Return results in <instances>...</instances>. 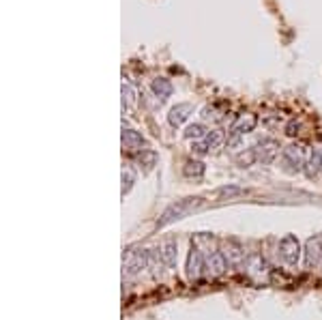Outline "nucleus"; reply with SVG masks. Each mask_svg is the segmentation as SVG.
Listing matches in <instances>:
<instances>
[{
  "instance_id": "1",
  "label": "nucleus",
  "mask_w": 322,
  "mask_h": 320,
  "mask_svg": "<svg viewBox=\"0 0 322 320\" xmlns=\"http://www.w3.org/2000/svg\"><path fill=\"white\" fill-rule=\"evenodd\" d=\"M198 204H200V198H185V200H178L176 204H172L166 209V213L161 215L159 226H166L170 222H174V219H183L185 215H189L191 211H196Z\"/></svg>"
},
{
  "instance_id": "2",
  "label": "nucleus",
  "mask_w": 322,
  "mask_h": 320,
  "mask_svg": "<svg viewBox=\"0 0 322 320\" xmlns=\"http://www.w3.org/2000/svg\"><path fill=\"white\" fill-rule=\"evenodd\" d=\"M299 254H301V245L292 234H288V237H284L282 241H279V256L284 258L286 265L295 267L299 262Z\"/></svg>"
},
{
  "instance_id": "3",
  "label": "nucleus",
  "mask_w": 322,
  "mask_h": 320,
  "mask_svg": "<svg viewBox=\"0 0 322 320\" xmlns=\"http://www.w3.org/2000/svg\"><path fill=\"white\" fill-rule=\"evenodd\" d=\"M322 265V237L310 239L305 252V267L307 269H318Z\"/></svg>"
},
{
  "instance_id": "4",
  "label": "nucleus",
  "mask_w": 322,
  "mask_h": 320,
  "mask_svg": "<svg viewBox=\"0 0 322 320\" xmlns=\"http://www.w3.org/2000/svg\"><path fill=\"white\" fill-rule=\"evenodd\" d=\"M221 142H224V133H221L219 129H215L211 133H206V138L204 142H193V151H196L198 155H204V153H211L215 151V148H219L221 146Z\"/></svg>"
},
{
  "instance_id": "5",
  "label": "nucleus",
  "mask_w": 322,
  "mask_h": 320,
  "mask_svg": "<svg viewBox=\"0 0 322 320\" xmlns=\"http://www.w3.org/2000/svg\"><path fill=\"white\" fill-rule=\"evenodd\" d=\"M305 161V148L303 144H290L288 148H284V163L286 166H292V172L301 170Z\"/></svg>"
},
{
  "instance_id": "6",
  "label": "nucleus",
  "mask_w": 322,
  "mask_h": 320,
  "mask_svg": "<svg viewBox=\"0 0 322 320\" xmlns=\"http://www.w3.org/2000/svg\"><path fill=\"white\" fill-rule=\"evenodd\" d=\"M256 153H258V161H262L269 166V163H273L275 157L279 155V144L275 140H262V142H258Z\"/></svg>"
},
{
  "instance_id": "7",
  "label": "nucleus",
  "mask_w": 322,
  "mask_h": 320,
  "mask_svg": "<svg viewBox=\"0 0 322 320\" xmlns=\"http://www.w3.org/2000/svg\"><path fill=\"white\" fill-rule=\"evenodd\" d=\"M256 123H258V116H256V114H241L239 118L234 120V125H232V129H230V136L243 138L245 133L254 131Z\"/></svg>"
},
{
  "instance_id": "8",
  "label": "nucleus",
  "mask_w": 322,
  "mask_h": 320,
  "mask_svg": "<svg viewBox=\"0 0 322 320\" xmlns=\"http://www.w3.org/2000/svg\"><path fill=\"white\" fill-rule=\"evenodd\" d=\"M191 112H193V105L191 103H176L174 108L170 110V114H168V123L172 127H181L185 120L189 118Z\"/></svg>"
},
{
  "instance_id": "9",
  "label": "nucleus",
  "mask_w": 322,
  "mask_h": 320,
  "mask_svg": "<svg viewBox=\"0 0 322 320\" xmlns=\"http://www.w3.org/2000/svg\"><path fill=\"white\" fill-rule=\"evenodd\" d=\"M146 142L142 138V133L133 131V129H123V146L129 148V151H140Z\"/></svg>"
},
{
  "instance_id": "10",
  "label": "nucleus",
  "mask_w": 322,
  "mask_h": 320,
  "mask_svg": "<svg viewBox=\"0 0 322 320\" xmlns=\"http://www.w3.org/2000/svg\"><path fill=\"white\" fill-rule=\"evenodd\" d=\"M150 88H153L155 97L161 99V101H166V99L172 95V84H170V80H166V77H155V80L150 82Z\"/></svg>"
},
{
  "instance_id": "11",
  "label": "nucleus",
  "mask_w": 322,
  "mask_h": 320,
  "mask_svg": "<svg viewBox=\"0 0 322 320\" xmlns=\"http://www.w3.org/2000/svg\"><path fill=\"white\" fill-rule=\"evenodd\" d=\"M159 256H161V260L166 262L168 267H172L176 262V241H172L168 239L166 243L161 245V250H159Z\"/></svg>"
},
{
  "instance_id": "12",
  "label": "nucleus",
  "mask_w": 322,
  "mask_h": 320,
  "mask_svg": "<svg viewBox=\"0 0 322 320\" xmlns=\"http://www.w3.org/2000/svg\"><path fill=\"white\" fill-rule=\"evenodd\" d=\"M206 267H209V271H211V275H221L226 271V258H224V254H219V252H215V254H211V258H209V262H206Z\"/></svg>"
},
{
  "instance_id": "13",
  "label": "nucleus",
  "mask_w": 322,
  "mask_h": 320,
  "mask_svg": "<svg viewBox=\"0 0 322 320\" xmlns=\"http://www.w3.org/2000/svg\"><path fill=\"white\" fill-rule=\"evenodd\" d=\"M322 168V146H316L314 153L310 155V161H307V176H316L318 170Z\"/></svg>"
},
{
  "instance_id": "14",
  "label": "nucleus",
  "mask_w": 322,
  "mask_h": 320,
  "mask_svg": "<svg viewBox=\"0 0 322 320\" xmlns=\"http://www.w3.org/2000/svg\"><path fill=\"white\" fill-rule=\"evenodd\" d=\"M234 161L239 163L241 168H249V166H254V163L258 161V153H256V148H245L243 153L236 155Z\"/></svg>"
},
{
  "instance_id": "15",
  "label": "nucleus",
  "mask_w": 322,
  "mask_h": 320,
  "mask_svg": "<svg viewBox=\"0 0 322 320\" xmlns=\"http://www.w3.org/2000/svg\"><path fill=\"white\" fill-rule=\"evenodd\" d=\"M189 277L191 280H196V277L200 275V269H202V254H200V250H191L189 254Z\"/></svg>"
},
{
  "instance_id": "16",
  "label": "nucleus",
  "mask_w": 322,
  "mask_h": 320,
  "mask_svg": "<svg viewBox=\"0 0 322 320\" xmlns=\"http://www.w3.org/2000/svg\"><path fill=\"white\" fill-rule=\"evenodd\" d=\"M204 163L202 161H187L185 163V176H189V179H200V176L204 174Z\"/></svg>"
},
{
  "instance_id": "17",
  "label": "nucleus",
  "mask_w": 322,
  "mask_h": 320,
  "mask_svg": "<svg viewBox=\"0 0 322 320\" xmlns=\"http://www.w3.org/2000/svg\"><path fill=\"white\" fill-rule=\"evenodd\" d=\"M185 138H187V140H202V138H206L204 125H200V123L189 125L187 129H185Z\"/></svg>"
},
{
  "instance_id": "18",
  "label": "nucleus",
  "mask_w": 322,
  "mask_h": 320,
  "mask_svg": "<svg viewBox=\"0 0 322 320\" xmlns=\"http://www.w3.org/2000/svg\"><path fill=\"white\" fill-rule=\"evenodd\" d=\"M157 163V153L155 151H142L140 153V166H144V172H150Z\"/></svg>"
},
{
  "instance_id": "19",
  "label": "nucleus",
  "mask_w": 322,
  "mask_h": 320,
  "mask_svg": "<svg viewBox=\"0 0 322 320\" xmlns=\"http://www.w3.org/2000/svg\"><path fill=\"white\" fill-rule=\"evenodd\" d=\"M224 118L219 114V110L215 108V105H206V108L202 110V120H211V123H219V120Z\"/></svg>"
},
{
  "instance_id": "20",
  "label": "nucleus",
  "mask_w": 322,
  "mask_h": 320,
  "mask_svg": "<svg viewBox=\"0 0 322 320\" xmlns=\"http://www.w3.org/2000/svg\"><path fill=\"white\" fill-rule=\"evenodd\" d=\"M133 181H135V174H133V170L131 168H123V196L127 194L129 189L133 187Z\"/></svg>"
},
{
  "instance_id": "21",
  "label": "nucleus",
  "mask_w": 322,
  "mask_h": 320,
  "mask_svg": "<svg viewBox=\"0 0 322 320\" xmlns=\"http://www.w3.org/2000/svg\"><path fill=\"white\" fill-rule=\"evenodd\" d=\"M135 101V90L129 86V84L123 82V108H127V105H133Z\"/></svg>"
}]
</instances>
